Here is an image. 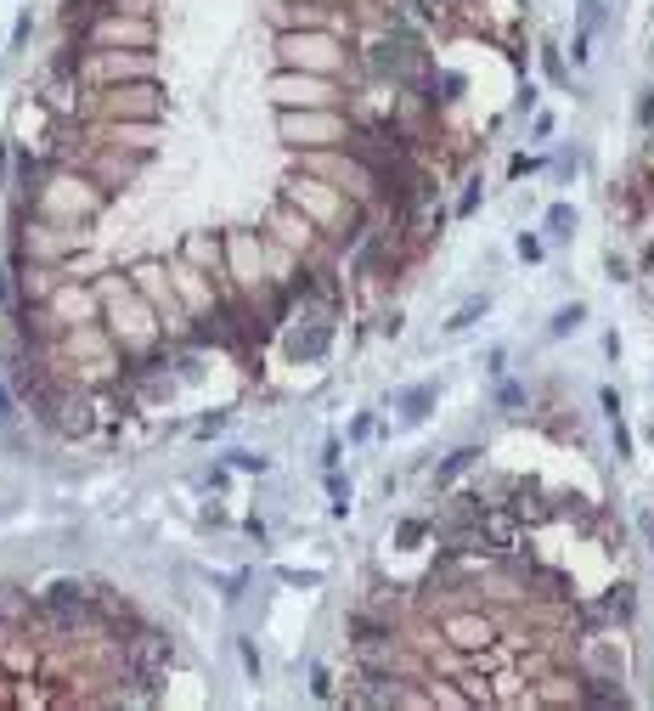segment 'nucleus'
<instances>
[{
  "instance_id": "obj_9",
  "label": "nucleus",
  "mask_w": 654,
  "mask_h": 711,
  "mask_svg": "<svg viewBox=\"0 0 654 711\" xmlns=\"http://www.w3.org/2000/svg\"><path fill=\"white\" fill-rule=\"evenodd\" d=\"M643 531H649V542H654V514H643Z\"/></svg>"
},
{
  "instance_id": "obj_3",
  "label": "nucleus",
  "mask_w": 654,
  "mask_h": 711,
  "mask_svg": "<svg viewBox=\"0 0 654 711\" xmlns=\"http://www.w3.org/2000/svg\"><path fill=\"white\" fill-rule=\"evenodd\" d=\"M480 311H485V300H468L463 311H457L452 322H446V328H452V333H463V328H468V322H474V316H480Z\"/></svg>"
},
{
  "instance_id": "obj_7",
  "label": "nucleus",
  "mask_w": 654,
  "mask_h": 711,
  "mask_svg": "<svg viewBox=\"0 0 654 711\" xmlns=\"http://www.w3.org/2000/svg\"><path fill=\"white\" fill-rule=\"evenodd\" d=\"M638 119H643V125H654V91H643V102H638Z\"/></svg>"
},
{
  "instance_id": "obj_2",
  "label": "nucleus",
  "mask_w": 654,
  "mask_h": 711,
  "mask_svg": "<svg viewBox=\"0 0 654 711\" xmlns=\"http://www.w3.org/2000/svg\"><path fill=\"white\" fill-rule=\"evenodd\" d=\"M547 226H553V237H570V226H576L570 204H559V209H553V215H547Z\"/></svg>"
},
{
  "instance_id": "obj_4",
  "label": "nucleus",
  "mask_w": 654,
  "mask_h": 711,
  "mask_svg": "<svg viewBox=\"0 0 654 711\" xmlns=\"http://www.w3.org/2000/svg\"><path fill=\"white\" fill-rule=\"evenodd\" d=\"M457 644H480V638H491V632H485V627H474V621H457Z\"/></svg>"
},
{
  "instance_id": "obj_6",
  "label": "nucleus",
  "mask_w": 654,
  "mask_h": 711,
  "mask_svg": "<svg viewBox=\"0 0 654 711\" xmlns=\"http://www.w3.org/2000/svg\"><path fill=\"white\" fill-rule=\"evenodd\" d=\"M468 458H474V452H457V458H452V463H446V469H440V486H446V480H452V474H457V469H468Z\"/></svg>"
},
{
  "instance_id": "obj_8",
  "label": "nucleus",
  "mask_w": 654,
  "mask_h": 711,
  "mask_svg": "<svg viewBox=\"0 0 654 711\" xmlns=\"http://www.w3.org/2000/svg\"><path fill=\"white\" fill-rule=\"evenodd\" d=\"M12 424V395H6V384H0V429Z\"/></svg>"
},
{
  "instance_id": "obj_1",
  "label": "nucleus",
  "mask_w": 654,
  "mask_h": 711,
  "mask_svg": "<svg viewBox=\"0 0 654 711\" xmlns=\"http://www.w3.org/2000/svg\"><path fill=\"white\" fill-rule=\"evenodd\" d=\"M581 316H587V311H581V305H564V311H559V316H553V339H564V333L576 328Z\"/></svg>"
},
{
  "instance_id": "obj_5",
  "label": "nucleus",
  "mask_w": 654,
  "mask_h": 711,
  "mask_svg": "<svg viewBox=\"0 0 654 711\" xmlns=\"http://www.w3.org/2000/svg\"><path fill=\"white\" fill-rule=\"evenodd\" d=\"M406 407H412L406 418H423V407H429V390H412V395H406Z\"/></svg>"
}]
</instances>
